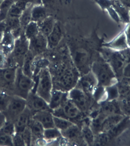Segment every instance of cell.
Returning a JSON list of instances; mask_svg holds the SVG:
<instances>
[{"label": "cell", "instance_id": "1", "mask_svg": "<svg viewBox=\"0 0 130 146\" xmlns=\"http://www.w3.org/2000/svg\"><path fill=\"white\" fill-rule=\"evenodd\" d=\"M91 71L97 79L98 86L106 88L116 84L118 82V79L111 67L102 57L99 52L92 62Z\"/></svg>", "mask_w": 130, "mask_h": 146}, {"label": "cell", "instance_id": "2", "mask_svg": "<svg viewBox=\"0 0 130 146\" xmlns=\"http://www.w3.org/2000/svg\"><path fill=\"white\" fill-rule=\"evenodd\" d=\"M99 52L102 57L109 63L117 79L122 78L123 68L127 62L123 50H114L102 46Z\"/></svg>", "mask_w": 130, "mask_h": 146}, {"label": "cell", "instance_id": "3", "mask_svg": "<svg viewBox=\"0 0 130 146\" xmlns=\"http://www.w3.org/2000/svg\"><path fill=\"white\" fill-rule=\"evenodd\" d=\"M37 81L35 92L49 103L53 90V82L48 67L41 69L37 75Z\"/></svg>", "mask_w": 130, "mask_h": 146}, {"label": "cell", "instance_id": "4", "mask_svg": "<svg viewBox=\"0 0 130 146\" xmlns=\"http://www.w3.org/2000/svg\"><path fill=\"white\" fill-rule=\"evenodd\" d=\"M35 86L34 79L26 75L21 68L18 67L12 89V95L26 100L30 93L34 90Z\"/></svg>", "mask_w": 130, "mask_h": 146}, {"label": "cell", "instance_id": "5", "mask_svg": "<svg viewBox=\"0 0 130 146\" xmlns=\"http://www.w3.org/2000/svg\"><path fill=\"white\" fill-rule=\"evenodd\" d=\"M79 78L72 69L65 67L58 70L55 82L58 89L68 92L76 86Z\"/></svg>", "mask_w": 130, "mask_h": 146}, {"label": "cell", "instance_id": "6", "mask_svg": "<svg viewBox=\"0 0 130 146\" xmlns=\"http://www.w3.org/2000/svg\"><path fill=\"white\" fill-rule=\"evenodd\" d=\"M91 97L77 87L68 92L69 99L76 105L82 113L87 112L91 108L92 105Z\"/></svg>", "mask_w": 130, "mask_h": 146}, {"label": "cell", "instance_id": "7", "mask_svg": "<svg viewBox=\"0 0 130 146\" xmlns=\"http://www.w3.org/2000/svg\"><path fill=\"white\" fill-rule=\"evenodd\" d=\"M27 107L26 100L19 96L12 95L9 104L4 113L7 121L13 122Z\"/></svg>", "mask_w": 130, "mask_h": 146}, {"label": "cell", "instance_id": "8", "mask_svg": "<svg viewBox=\"0 0 130 146\" xmlns=\"http://www.w3.org/2000/svg\"><path fill=\"white\" fill-rule=\"evenodd\" d=\"M52 113L54 116L66 119L73 123L74 120L79 119L82 114L76 105L69 98L59 108L53 111Z\"/></svg>", "mask_w": 130, "mask_h": 146}, {"label": "cell", "instance_id": "9", "mask_svg": "<svg viewBox=\"0 0 130 146\" xmlns=\"http://www.w3.org/2000/svg\"><path fill=\"white\" fill-rule=\"evenodd\" d=\"M29 40L27 39L24 33L16 39L15 45L11 53L18 67L21 68L26 55L29 52Z\"/></svg>", "mask_w": 130, "mask_h": 146}, {"label": "cell", "instance_id": "10", "mask_svg": "<svg viewBox=\"0 0 130 146\" xmlns=\"http://www.w3.org/2000/svg\"><path fill=\"white\" fill-rule=\"evenodd\" d=\"M26 100L27 108L31 112L32 115L40 111H52L48 103L33 90L30 93Z\"/></svg>", "mask_w": 130, "mask_h": 146}, {"label": "cell", "instance_id": "11", "mask_svg": "<svg viewBox=\"0 0 130 146\" xmlns=\"http://www.w3.org/2000/svg\"><path fill=\"white\" fill-rule=\"evenodd\" d=\"M98 86L97 79L91 71L80 77L76 87L81 89L92 97L94 90Z\"/></svg>", "mask_w": 130, "mask_h": 146}, {"label": "cell", "instance_id": "12", "mask_svg": "<svg viewBox=\"0 0 130 146\" xmlns=\"http://www.w3.org/2000/svg\"><path fill=\"white\" fill-rule=\"evenodd\" d=\"M29 41V51L35 56H39L48 49L47 37L40 33Z\"/></svg>", "mask_w": 130, "mask_h": 146}, {"label": "cell", "instance_id": "13", "mask_svg": "<svg viewBox=\"0 0 130 146\" xmlns=\"http://www.w3.org/2000/svg\"><path fill=\"white\" fill-rule=\"evenodd\" d=\"M18 68L6 67L0 69V78L4 85L3 89L9 92L12 95Z\"/></svg>", "mask_w": 130, "mask_h": 146}, {"label": "cell", "instance_id": "14", "mask_svg": "<svg viewBox=\"0 0 130 146\" xmlns=\"http://www.w3.org/2000/svg\"><path fill=\"white\" fill-rule=\"evenodd\" d=\"M102 46L117 51H122L128 48L124 29L110 41L104 42Z\"/></svg>", "mask_w": 130, "mask_h": 146}, {"label": "cell", "instance_id": "15", "mask_svg": "<svg viewBox=\"0 0 130 146\" xmlns=\"http://www.w3.org/2000/svg\"><path fill=\"white\" fill-rule=\"evenodd\" d=\"M68 92L58 89H53L48 104L51 110L57 109L68 99Z\"/></svg>", "mask_w": 130, "mask_h": 146}, {"label": "cell", "instance_id": "16", "mask_svg": "<svg viewBox=\"0 0 130 146\" xmlns=\"http://www.w3.org/2000/svg\"><path fill=\"white\" fill-rule=\"evenodd\" d=\"M32 116V114L26 107L24 111L21 113L14 121L16 132L21 133L23 132L29 126Z\"/></svg>", "mask_w": 130, "mask_h": 146}, {"label": "cell", "instance_id": "17", "mask_svg": "<svg viewBox=\"0 0 130 146\" xmlns=\"http://www.w3.org/2000/svg\"><path fill=\"white\" fill-rule=\"evenodd\" d=\"M63 37V31L61 24L56 21L53 29L47 37L48 49H53L59 44Z\"/></svg>", "mask_w": 130, "mask_h": 146}, {"label": "cell", "instance_id": "18", "mask_svg": "<svg viewBox=\"0 0 130 146\" xmlns=\"http://www.w3.org/2000/svg\"><path fill=\"white\" fill-rule=\"evenodd\" d=\"M52 111H46L39 112L32 115V118L38 121L45 129L55 127Z\"/></svg>", "mask_w": 130, "mask_h": 146}, {"label": "cell", "instance_id": "19", "mask_svg": "<svg viewBox=\"0 0 130 146\" xmlns=\"http://www.w3.org/2000/svg\"><path fill=\"white\" fill-rule=\"evenodd\" d=\"M29 127L32 135V144L38 143L39 141H44V134L45 129L41 123L32 118L29 123Z\"/></svg>", "mask_w": 130, "mask_h": 146}, {"label": "cell", "instance_id": "20", "mask_svg": "<svg viewBox=\"0 0 130 146\" xmlns=\"http://www.w3.org/2000/svg\"><path fill=\"white\" fill-rule=\"evenodd\" d=\"M16 39L11 31L7 30L0 41V49L7 55L11 54L14 49Z\"/></svg>", "mask_w": 130, "mask_h": 146}, {"label": "cell", "instance_id": "21", "mask_svg": "<svg viewBox=\"0 0 130 146\" xmlns=\"http://www.w3.org/2000/svg\"><path fill=\"white\" fill-rule=\"evenodd\" d=\"M61 132L63 138L70 142L75 143L79 141L80 139L83 140L81 135V128L77 124H74L67 129L61 131Z\"/></svg>", "mask_w": 130, "mask_h": 146}, {"label": "cell", "instance_id": "22", "mask_svg": "<svg viewBox=\"0 0 130 146\" xmlns=\"http://www.w3.org/2000/svg\"><path fill=\"white\" fill-rule=\"evenodd\" d=\"M112 6L117 13L121 22L125 25L130 23L129 9L122 4L119 0H112Z\"/></svg>", "mask_w": 130, "mask_h": 146}, {"label": "cell", "instance_id": "23", "mask_svg": "<svg viewBox=\"0 0 130 146\" xmlns=\"http://www.w3.org/2000/svg\"><path fill=\"white\" fill-rule=\"evenodd\" d=\"M31 12L32 20L38 24L44 21L48 16L46 8L42 4L33 5Z\"/></svg>", "mask_w": 130, "mask_h": 146}, {"label": "cell", "instance_id": "24", "mask_svg": "<svg viewBox=\"0 0 130 146\" xmlns=\"http://www.w3.org/2000/svg\"><path fill=\"white\" fill-rule=\"evenodd\" d=\"M124 117L120 113H116L107 116L103 125L102 132H107L118 124Z\"/></svg>", "mask_w": 130, "mask_h": 146}, {"label": "cell", "instance_id": "25", "mask_svg": "<svg viewBox=\"0 0 130 146\" xmlns=\"http://www.w3.org/2000/svg\"><path fill=\"white\" fill-rule=\"evenodd\" d=\"M56 22L53 17L48 15L44 21L38 24L40 32L46 37H48L53 29Z\"/></svg>", "mask_w": 130, "mask_h": 146}, {"label": "cell", "instance_id": "26", "mask_svg": "<svg viewBox=\"0 0 130 146\" xmlns=\"http://www.w3.org/2000/svg\"><path fill=\"white\" fill-rule=\"evenodd\" d=\"M115 100H108L104 102L100 109V112L106 116L113 114L119 113V108Z\"/></svg>", "mask_w": 130, "mask_h": 146}, {"label": "cell", "instance_id": "27", "mask_svg": "<svg viewBox=\"0 0 130 146\" xmlns=\"http://www.w3.org/2000/svg\"><path fill=\"white\" fill-rule=\"evenodd\" d=\"M35 57L36 56L29 50L25 58L21 67L24 74L32 78H34L33 63Z\"/></svg>", "mask_w": 130, "mask_h": 146}, {"label": "cell", "instance_id": "28", "mask_svg": "<svg viewBox=\"0 0 130 146\" xmlns=\"http://www.w3.org/2000/svg\"><path fill=\"white\" fill-rule=\"evenodd\" d=\"M28 5L29 4L21 0L15 2L10 9L7 17L20 18Z\"/></svg>", "mask_w": 130, "mask_h": 146}, {"label": "cell", "instance_id": "29", "mask_svg": "<svg viewBox=\"0 0 130 146\" xmlns=\"http://www.w3.org/2000/svg\"><path fill=\"white\" fill-rule=\"evenodd\" d=\"M81 135L85 143L88 145L94 144L96 135L90 125L87 124H83L81 127Z\"/></svg>", "mask_w": 130, "mask_h": 146}, {"label": "cell", "instance_id": "30", "mask_svg": "<svg viewBox=\"0 0 130 146\" xmlns=\"http://www.w3.org/2000/svg\"><path fill=\"white\" fill-rule=\"evenodd\" d=\"M63 137L61 131L56 127L45 129L44 139L45 142H51Z\"/></svg>", "mask_w": 130, "mask_h": 146}, {"label": "cell", "instance_id": "31", "mask_svg": "<svg viewBox=\"0 0 130 146\" xmlns=\"http://www.w3.org/2000/svg\"><path fill=\"white\" fill-rule=\"evenodd\" d=\"M40 33L39 25L34 21H31L24 29V36L29 40L37 36Z\"/></svg>", "mask_w": 130, "mask_h": 146}, {"label": "cell", "instance_id": "32", "mask_svg": "<svg viewBox=\"0 0 130 146\" xmlns=\"http://www.w3.org/2000/svg\"><path fill=\"white\" fill-rule=\"evenodd\" d=\"M33 5V4H29L19 18L20 25L24 30L26 27L32 21L31 11Z\"/></svg>", "mask_w": 130, "mask_h": 146}, {"label": "cell", "instance_id": "33", "mask_svg": "<svg viewBox=\"0 0 130 146\" xmlns=\"http://www.w3.org/2000/svg\"><path fill=\"white\" fill-rule=\"evenodd\" d=\"M12 95L4 89L0 90V112L4 113L6 110Z\"/></svg>", "mask_w": 130, "mask_h": 146}, {"label": "cell", "instance_id": "34", "mask_svg": "<svg viewBox=\"0 0 130 146\" xmlns=\"http://www.w3.org/2000/svg\"><path fill=\"white\" fill-rule=\"evenodd\" d=\"M15 1L13 0H3L0 4V22L7 19L9 11Z\"/></svg>", "mask_w": 130, "mask_h": 146}, {"label": "cell", "instance_id": "35", "mask_svg": "<svg viewBox=\"0 0 130 146\" xmlns=\"http://www.w3.org/2000/svg\"><path fill=\"white\" fill-rule=\"evenodd\" d=\"M128 122V118L124 117L121 121L107 133L111 137L117 136L124 131L127 125Z\"/></svg>", "mask_w": 130, "mask_h": 146}, {"label": "cell", "instance_id": "36", "mask_svg": "<svg viewBox=\"0 0 130 146\" xmlns=\"http://www.w3.org/2000/svg\"><path fill=\"white\" fill-rule=\"evenodd\" d=\"M53 119L55 127L61 131H64L72 126L73 124H75L66 119L55 116L54 115Z\"/></svg>", "mask_w": 130, "mask_h": 146}, {"label": "cell", "instance_id": "37", "mask_svg": "<svg viewBox=\"0 0 130 146\" xmlns=\"http://www.w3.org/2000/svg\"><path fill=\"white\" fill-rule=\"evenodd\" d=\"M107 101L115 100L119 96L118 86L116 84L106 88Z\"/></svg>", "mask_w": 130, "mask_h": 146}, {"label": "cell", "instance_id": "38", "mask_svg": "<svg viewBox=\"0 0 130 146\" xmlns=\"http://www.w3.org/2000/svg\"><path fill=\"white\" fill-rule=\"evenodd\" d=\"M4 21L6 24L7 30L12 31L21 27L19 18L7 17Z\"/></svg>", "mask_w": 130, "mask_h": 146}, {"label": "cell", "instance_id": "39", "mask_svg": "<svg viewBox=\"0 0 130 146\" xmlns=\"http://www.w3.org/2000/svg\"><path fill=\"white\" fill-rule=\"evenodd\" d=\"M0 131L5 134L13 136L16 132L14 123L7 121L6 123L0 129Z\"/></svg>", "mask_w": 130, "mask_h": 146}, {"label": "cell", "instance_id": "40", "mask_svg": "<svg viewBox=\"0 0 130 146\" xmlns=\"http://www.w3.org/2000/svg\"><path fill=\"white\" fill-rule=\"evenodd\" d=\"M21 133L26 146H30L32 145V135L30 128L29 126L25 129L24 131Z\"/></svg>", "mask_w": 130, "mask_h": 146}, {"label": "cell", "instance_id": "41", "mask_svg": "<svg viewBox=\"0 0 130 146\" xmlns=\"http://www.w3.org/2000/svg\"><path fill=\"white\" fill-rule=\"evenodd\" d=\"M0 146H13L12 136L0 131Z\"/></svg>", "mask_w": 130, "mask_h": 146}, {"label": "cell", "instance_id": "42", "mask_svg": "<svg viewBox=\"0 0 130 146\" xmlns=\"http://www.w3.org/2000/svg\"><path fill=\"white\" fill-rule=\"evenodd\" d=\"M12 142H13V146H26L24 140L20 133L15 132L12 136Z\"/></svg>", "mask_w": 130, "mask_h": 146}, {"label": "cell", "instance_id": "43", "mask_svg": "<svg viewBox=\"0 0 130 146\" xmlns=\"http://www.w3.org/2000/svg\"><path fill=\"white\" fill-rule=\"evenodd\" d=\"M103 11H106L112 6V0H94Z\"/></svg>", "mask_w": 130, "mask_h": 146}, {"label": "cell", "instance_id": "44", "mask_svg": "<svg viewBox=\"0 0 130 146\" xmlns=\"http://www.w3.org/2000/svg\"><path fill=\"white\" fill-rule=\"evenodd\" d=\"M7 55L0 49V69L7 67Z\"/></svg>", "mask_w": 130, "mask_h": 146}, {"label": "cell", "instance_id": "45", "mask_svg": "<svg viewBox=\"0 0 130 146\" xmlns=\"http://www.w3.org/2000/svg\"><path fill=\"white\" fill-rule=\"evenodd\" d=\"M106 11L108 12V13H109L110 16L112 19H113L116 23H119L121 22L120 20L119 17L117 13H116V11L113 8L112 6L111 7L107 9Z\"/></svg>", "mask_w": 130, "mask_h": 146}, {"label": "cell", "instance_id": "46", "mask_svg": "<svg viewBox=\"0 0 130 146\" xmlns=\"http://www.w3.org/2000/svg\"><path fill=\"white\" fill-rule=\"evenodd\" d=\"M124 29L126 36L128 46L130 49V23L125 25Z\"/></svg>", "mask_w": 130, "mask_h": 146}, {"label": "cell", "instance_id": "47", "mask_svg": "<svg viewBox=\"0 0 130 146\" xmlns=\"http://www.w3.org/2000/svg\"><path fill=\"white\" fill-rule=\"evenodd\" d=\"M7 30L6 24L5 21L0 22V41L1 40L2 38L5 34V32Z\"/></svg>", "mask_w": 130, "mask_h": 146}, {"label": "cell", "instance_id": "48", "mask_svg": "<svg viewBox=\"0 0 130 146\" xmlns=\"http://www.w3.org/2000/svg\"><path fill=\"white\" fill-rule=\"evenodd\" d=\"M7 121L6 117L4 113L0 112V129Z\"/></svg>", "mask_w": 130, "mask_h": 146}, {"label": "cell", "instance_id": "49", "mask_svg": "<svg viewBox=\"0 0 130 146\" xmlns=\"http://www.w3.org/2000/svg\"><path fill=\"white\" fill-rule=\"evenodd\" d=\"M25 2L28 4H41V0H21Z\"/></svg>", "mask_w": 130, "mask_h": 146}, {"label": "cell", "instance_id": "50", "mask_svg": "<svg viewBox=\"0 0 130 146\" xmlns=\"http://www.w3.org/2000/svg\"><path fill=\"white\" fill-rule=\"evenodd\" d=\"M122 4L127 8L130 9V0H119Z\"/></svg>", "mask_w": 130, "mask_h": 146}, {"label": "cell", "instance_id": "51", "mask_svg": "<svg viewBox=\"0 0 130 146\" xmlns=\"http://www.w3.org/2000/svg\"><path fill=\"white\" fill-rule=\"evenodd\" d=\"M125 97H126V99H127L128 100L130 101V90H129L128 92L125 95Z\"/></svg>", "mask_w": 130, "mask_h": 146}, {"label": "cell", "instance_id": "52", "mask_svg": "<svg viewBox=\"0 0 130 146\" xmlns=\"http://www.w3.org/2000/svg\"><path fill=\"white\" fill-rule=\"evenodd\" d=\"M3 89H4V85H3V82H2L1 79L0 78V90Z\"/></svg>", "mask_w": 130, "mask_h": 146}, {"label": "cell", "instance_id": "53", "mask_svg": "<svg viewBox=\"0 0 130 146\" xmlns=\"http://www.w3.org/2000/svg\"><path fill=\"white\" fill-rule=\"evenodd\" d=\"M15 2L17 1H19V0H13Z\"/></svg>", "mask_w": 130, "mask_h": 146}, {"label": "cell", "instance_id": "54", "mask_svg": "<svg viewBox=\"0 0 130 146\" xmlns=\"http://www.w3.org/2000/svg\"><path fill=\"white\" fill-rule=\"evenodd\" d=\"M129 14H130V9H129Z\"/></svg>", "mask_w": 130, "mask_h": 146}, {"label": "cell", "instance_id": "55", "mask_svg": "<svg viewBox=\"0 0 130 146\" xmlns=\"http://www.w3.org/2000/svg\"><path fill=\"white\" fill-rule=\"evenodd\" d=\"M1 2H0V4H1Z\"/></svg>", "mask_w": 130, "mask_h": 146}]
</instances>
